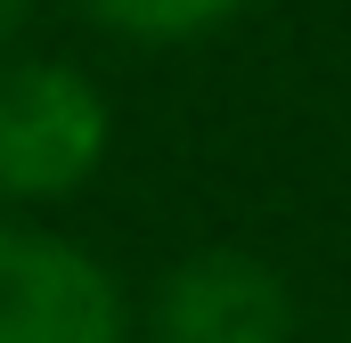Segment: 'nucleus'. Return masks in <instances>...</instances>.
<instances>
[{"label": "nucleus", "instance_id": "2", "mask_svg": "<svg viewBox=\"0 0 351 343\" xmlns=\"http://www.w3.org/2000/svg\"><path fill=\"white\" fill-rule=\"evenodd\" d=\"M0 343H131V303L74 237L0 221Z\"/></svg>", "mask_w": 351, "mask_h": 343}, {"label": "nucleus", "instance_id": "5", "mask_svg": "<svg viewBox=\"0 0 351 343\" xmlns=\"http://www.w3.org/2000/svg\"><path fill=\"white\" fill-rule=\"evenodd\" d=\"M33 8H41V0H0V58L16 49V33L33 25Z\"/></svg>", "mask_w": 351, "mask_h": 343}, {"label": "nucleus", "instance_id": "4", "mask_svg": "<svg viewBox=\"0 0 351 343\" xmlns=\"http://www.w3.org/2000/svg\"><path fill=\"white\" fill-rule=\"evenodd\" d=\"M74 8L123 41H196V33L229 25L245 0H74Z\"/></svg>", "mask_w": 351, "mask_h": 343}, {"label": "nucleus", "instance_id": "3", "mask_svg": "<svg viewBox=\"0 0 351 343\" xmlns=\"http://www.w3.org/2000/svg\"><path fill=\"white\" fill-rule=\"evenodd\" d=\"M156 343H294V286L254 254H188L164 270L156 303Z\"/></svg>", "mask_w": 351, "mask_h": 343}, {"label": "nucleus", "instance_id": "1", "mask_svg": "<svg viewBox=\"0 0 351 343\" xmlns=\"http://www.w3.org/2000/svg\"><path fill=\"white\" fill-rule=\"evenodd\" d=\"M114 147L106 90L66 58H0V196L8 204H58L98 180Z\"/></svg>", "mask_w": 351, "mask_h": 343}]
</instances>
